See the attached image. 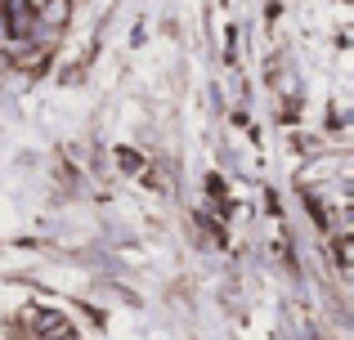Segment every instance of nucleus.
Returning <instances> with one entry per match:
<instances>
[{
    "label": "nucleus",
    "instance_id": "2",
    "mask_svg": "<svg viewBox=\"0 0 354 340\" xmlns=\"http://www.w3.org/2000/svg\"><path fill=\"white\" fill-rule=\"evenodd\" d=\"M72 18V0H41L36 5V23L41 27H63Z\"/></svg>",
    "mask_w": 354,
    "mask_h": 340
},
{
    "label": "nucleus",
    "instance_id": "3",
    "mask_svg": "<svg viewBox=\"0 0 354 340\" xmlns=\"http://www.w3.org/2000/svg\"><path fill=\"white\" fill-rule=\"evenodd\" d=\"M9 68H14V59H9V50L0 45V72H9Z\"/></svg>",
    "mask_w": 354,
    "mask_h": 340
},
{
    "label": "nucleus",
    "instance_id": "1",
    "mask_svg": "<svg viewBox=\"0 0 354 340\" xmlns=\"http://www.w3.org/2000/svg\"><path fill=\"white\" fill-rule=\"evenodd\" d=\"M0 18L9 23V36H27V32H32V23H36V9L27 5V0H5Z\"/></svg>",
    "mask_w": 354,
    "mask_h": 340
}]
</instances>
